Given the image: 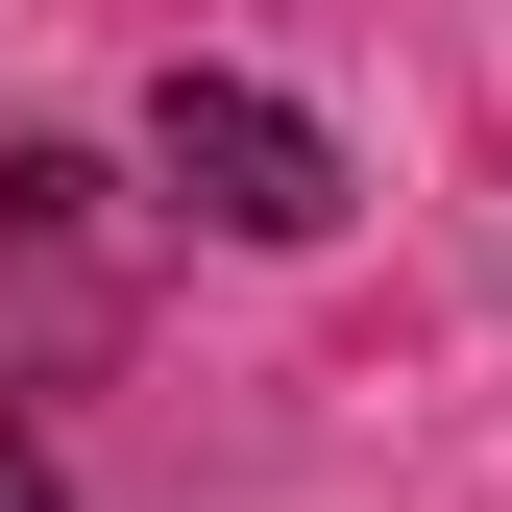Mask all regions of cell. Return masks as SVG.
<instances>
[{"instance_id":"cell-1","label":"cell","mask_w":512,"mask_h":512,"mask_svg":"<svg viewBox=\"0 0 512 512\" xmlns=\"http://www.w3.org/2000/svg\"><path fill=\"white\" fill-rule=\"evenodd\" d=\"M98 342H122V196L74 147H0V391H49Z\"/></svg>"},{"instance_id":"cell-2","label":"cell","mask_w":512,"mask_h":512,"mask_svg":"<svg viewBox=\"0 0 512 512\" xmlns=\"http://www.w3.org/2000/svg\"><path fill=\"white\" fill-rule=\"evenodd\" d=\"M147 171H171L220 244H317V220H342V147H317L269 74H171V98H147Z\"/></svg>"},{"instance_id":"cell-3","label":"cell","mask_w":512,"mask_h":512,"mask_svg":"<svg viewBox=\"0 0 512 512\" xmlns=\"http://www.w3.org/2000/svg\"><path fill=\"white\" fill-rule=\"evenodd\" d=\"M0 512H74V488H49V464H25V415H0Z\"/></svg>"}]
</instances>
